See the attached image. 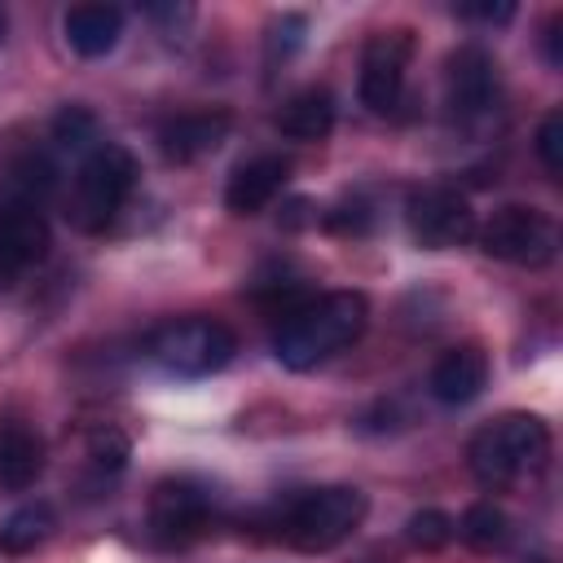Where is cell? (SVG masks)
I'll return each instance as SVG.
<instances>
[{"label": "cell", "mask_w": 563, "mask_h": 563, "mask_svg": "<svg viewBox=\"0 0 563 563\" xmlns=\"http://www.w3.org/2000/svg\"><path fill=\"white\" fill-rule=\"evenodd\" d=\"M361 519H365V493L352 484H325V488H308L295 501H286L277 532L299 554H325L343 545L361 528Z\"/></svg>", "instance_id": "5b68a950"}, {"label": "cell", "mask_w": 563, "mask_h": 563, "mask_svg": "<svg viewBox=\"0 0 563 563\" xmlns=\"http://www.w3.org/2000/svg\"><path fill=\"white\" fill-rule=\"evenodd\" d=\"M4 31H9V13L0 9V44H4Z\"/></svg>", "instance_id": "484cf974"}, {"label": "cell", "mask_w": 563, "mask_h": 563, "mask_svg": "<svg viewBox=\"0 0 563 563\" xmlns=\"http://www.w3.org/2000/svg\"><path fill=\"white\" fill-rule=\"evenodd\" d=\"M484 383H488V356L475 343L440 352V361L427 374V387H431V396L440 405H466V400H475L484 391Z\"/></svg>", "instance_id": "5bb4252c"}, {"label": "cell", "mask_w": 563, "mask_h": 563, "mask_svg": "<svg viewBox=\"0 0 563 563\" xmlns=\"http://www.w3.org/2000/svg\"><path fill=\"white\" fill-rule=\"evenodd\" d=\"M216 497L202 479L194 475H172L158 479L150 493V532L158 545H189L211 528Z\"/></svg>", "instance_id": "ba28073f"}, {"label": "cell", "mask_w": 563, "mask_h": 563, "mask_svg": "<svg viewBox=\"0 0 563 563\" xmlns=\"http://www.w3.org/2000/svg\"><path fill=\"white\" fill-rule=\"evenodd\" d=\"M475 238H479V251L501 260V264H515V268H545L559 251V229L545 211L537 207H497L484 224H475Z\"/></svg>", "instance_id": "52a82bcc"}, {"label": "cell", "mask_w": 563, "mask_h": 563, "mask_svg": "<svg viewBox=\"0 0 563 563\" xmlns=\"http://www.w3.org/2000/svg\"><path fill=\"white\" fill-rule=\"evenodd\" d=\"M132 189H136V158L123 145L101 141L75 167L70 194H66V220H70V229L101 233L123 211V202L132 198Z\"/></svg>", "instance_id": "277c9868"}, {"label": "cell", "mask_w": 563, "mask_h": 563, "mask_svg": "<svg viewBox=\"0 0 563 563\" xmlns=\"http://www.w3.org/2000/svg\"><path fill=\"white\" fill-rule=\"evenodd\" d=\"M62 31H66V44L79 57H106L123 35V9H114V4H75L66 13Z\"/></svg>", "instance_id": "9a60e30c"}, {"label": "cell", "mask_w": 563, "mask_h": 563, "mask_svg": "<svg viewBox=\"0 0 563 563\" xmlns=\"http://www.w3.org/2000/svg\"><path fill=\"white\" fill-rule=\"evenodd\" d=\"M537 158L550 176L563 172V110H550L537 128Z\"/></svg>", "instance_id": "7402d4cb"}, {"label": "cell", "mask_w": 563, "mask_h": 563, "mask_svg": "<svg viewBox=\"0 0 563 563\" xmlns=\"http://www.w3.org/2000/svg\"><path fill=\"white\" fill-rule=\"evenodd\" d=\"M44 471V440L26 422H0V488H31Z\"/></svg>", "instance_id": "2e32d148"}, {"label": "cell", "mask_w": 563, "mask_h": 563, "mask_svg": "<svg viewBox=\"0 0 563 563\" xmlns=\"http://www.w3.org/2000/svg\"><path fill=\"white\" fill-rule=\"evenodd\" d=\"M53 141H57L62 150H75V154L84 158L88 150L101 145V136H97V119H92L84 106H66V110L57 114V123H53Z\"/></svg>", "instance_id": "ffe728a7"}, {"label": "cell", "mask_w": 563, "mask_h": 563, "mask_svg": "<svg viewBox=\"0 0 563 563\" xmlns=\"http://www.w3.org/2000/svg\"><path fill=\"white\" fill-rule=\"evenodd\" d=\"M497 62L488 48L479 44H462L449 53V66H444V101H449V114L457 123H479L493 114L497 106Z\"/></svg>", "instance_id": "8fae6325"}, {"label": "cell", "mask_w": 563, "mask_h": 563, "mask_svg": "<svg viewBox=\"0 0 563 563\" xmlns=\"http://www.w3.org/2000/svg\"><path fill=\"white\" fill-rule=\"evenodd\" d=\"M457 532H462V541L471 545V550H501L506 545V537H510V519H506V510L501 506H493V501H475L466 515H462V523H457Z\"/></svg>", "instance_id": "d6986e66"}, {"label": "cell", "mask_w": 563, "mask_h": 563, "mask_svg": "<svg viewBox=\"0 0 563 563\" xmlns=\"http://www.w3.org/2000/svg\"><path fill=\"white\" fill-rule=\"evenodd\" d=\"M369 325V299L361 290H325L282 312L273 330V356L286 369H317L321 361L352 347Z\"/></svg>", "instance_id": "7a4b0ae2"}, {"label": "cell", "mask_w": 563, "mask_h": 563, "mask_svg": "<svg viewBox=\"0 0 563 563\" xmlns=\"http://www.w3.org/2000/svg\"><path fill=\"white\" fill-rule=\"evenodd\" d=\"M545 457H550V427L537 413H501L488 427H479L466 444L471 475L484 488H506L541 471Z\"/></svg>", "instance_id": "3957f363"}, {"label": "cell", "mask_w": 563, "mask_h": 563, "mask_svg": "<svg viewBox=\"0 0 563 563\" xmlns=\"http://www.w3.org/2000/svg\"><path fill=\"white\" fill-rule=\"evenodd\" d=\"M405 220L418 246L427 251H449L475 238V211L471 198L453 185H422L405 202Z\"/></svg>", "instance_id": "9c48e42d"}, {"label": "cell", "mask_w": 563, "mask_h": 563, "mask_svg": "<svg viewBox=\"0 0 563 563\" xmlns=\"http://www.w3.org/2000/svg\"><path fill=\"white\" fill-rule=\"evenodd\" d=\"M57 528V515L48 501H26L18 506L4 523H0V554H31L35 545H44Z\"/></svg>", "instance_id": "ac0fdd59"}, {"label": "cell", "mask_w": 563, "mask_h": 563, "mask_svg": "<svg viewBox=\"0 0 563 563\" xmlns=\"http://www.w3.org/2000/svg\"><path fill=\"white\" fill-rule=\"evenodd\" d=\"M405 537H409L413 550H444V545L457 537V523H453L444 510L427 506V510H413V515H409Z\"/></svg>", "instance_id": "44dd1931"}, {"label": "cell", "mask_w": 563, "mask_h": 563, "mask_svg": "<svg viewBox=\"0 0 563 563\" xmlns=\"http://www.w3.org/2000/svg\"><path fill=\"white\" fill-rule=\"evenodd\" d=\"M413 40L409 31H378L365 40L361 53V106L369 114H396L405 101V70H409Z\"/></svg>", "instance_id": "30bf717a"}, {"label": "cell", "mask_w": 563, "mask_h": 563, "mask_svg": "<svg viewBox=\"0 0 563 563\" xmlns=\"http://www.w3.org/2000/svg\"><path fill=\"white\" fill-rule=\"evenodd\" d=\"M88 453H92L101 466H123V457H128V440H123L119 431H97L92 444H88Z\"/></svg>", "instance_id": "603a6c76"}, {"label": "cell", "mask_w": 563, "mask_h": 563, "mask_svg": "<svg viewBox=\"0 0 563 563\" xmlns=\"http://www.w3.org/2000/svg\"><path fill=\"white\" fill-rule=\"evenodd\" d=\"M545 57H550V66L563 62V48H559V13H554L550 26H545Z\"/></svg>", "instance_id": "d4e9b609"}, {"label": "cell", "mask_w": 563, "mask_h": 563, "mask_svg": "<svg viewBox=\"0 0 563 563\" xmlns=\"http://www.w3.org/2000/svg\"><path fill=\"white\" fill-rule=\"evenodd\" d=\"M334 128V92L312 84L299 88L282 110H277V132L290 141H325Z\"/></svg>", "instance_id": "e0dca14e"}, {"label": "cell", "mask_w": 563, "mask_h": 563, "mask_svg": "<svg viewBox=\"0 0 563 563\" xmlns=\"http://www.w3.org/2000/svg\"><path fill=\"white\" fill-rule=\"evenodd\" d=\"M457 13L462 18H475V22H510L515 18V4H462Z\"/></svg>", "instance_id": "cb8c5ba5"}, {"label": "cell", "mask_w": 563, "mask_h": 563, "mask_svg": "<svg viewBox=\"0 0 563 563\" xmlns=\"http://www.w3.org/2000/svg\"><path fill=\"white\" fill-rule=\"evenodd\" d=\"M286 180H290V163L282 154H255L233 167V176L224 185V207L233 216H255L286 189Z\"/></svg>", "instance_id": "4fadbf2b"}, {"label": "cell", "mask_w": 563, "mask_h": 563, "mask_svg": "<svg viewBox=\"0 0 563 563\" xmlns=\"http://www.w3.org/2000/svg\"><path fill=\"white\" fill-rule=\"evenodd\" d=\"M238 352V334L216 317H180L150 334V361L172 378L220 374Z\"/></svg>", "instance_id": "8992f818"}, {"label": "cell", "mask_w": 563, "mask_h": 563, "mask_svg": "<svg viewBox=\"0 0 563 563\" xmlns=\"http://www.w3.org/2000/svg\"><path fill=\"white\" fill-rule=\"evenodd\" d=\"M229 128H233L229 110H185V114H176L158 128V150H163L167 163L185 167V163H198L211 150H220Z\"/></svg>", "instance_id": "7c38bea8"}, {"label": "cell", "mask_w": 563, "mask_h": 563, "mask_svg": "<svg viewBox=\"0 0 563 563\" xmlns=\"http://www.w3.org/2000/svg\"><path fill=\"white\" fill-rule=\"evenodd\" d=\"M57 185V167L48 154H22L0 185V286H13L48 255V194Z\"/></svg>", "instance_id": "6da1fadb"}]
</instances>
